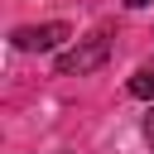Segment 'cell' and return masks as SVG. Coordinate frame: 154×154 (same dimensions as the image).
<instances>
[{
    "label": "cell",
    "mask_w": 154,
    "mask_h": 154,
    "mask_svg": "<svg viewBox=\"0 0 154 154\" xmlns=\"http://www.w3.org/2000/svg\"><path fill=\"white\" fill-rule=\"evenodd\" d=\"M125 5H130V10H144V5H154V0H125Z\"/></svg>",
    "instance_id": "cell-5"
},
{
    "label": "cell",
    "mask_w": 154,
    "mask_h": 154,
    "mask_svg": "<svg viewBox=\"0 0 154 154\" xmlns=\"http://www.w3.org/2000/svg\"><path fill=\"white\" fill-rule=\"evenodd\" d=\"M106 38L96 34V38H87L82 48H67V53H58V72L63 77H82V72H96L101 63H106Z\"/></svg>",
    "instance_id": "cell-1"
},
{
    "label": "cell",
    "mask_w": 154,
    "mask_h": 154,
    "mask_svg": "<svg viewBox=\"0 0 154 154\" xmlns=\"http://www.w3.org/2000/svg\"><path fill=\"white\" fill-rule=\"evenodd\" d=\"M130 96H140V101H154V67H140V72L130 77Z\"/></svg>",
    "instance_id": "cell-3"
},
{
    "label": "cell",
    "mask_w": 154,
    "mask_h": 154,
    "mask_svg": "<svg viewBox=\"0 0 154 154\" xmlns=\"http://www.w3.org/2000/svg\"><path fill=\"white\" fill-rule=\"evenodd\" d=\"M144 135H149V144H154V111H149V120H144Z\"/></svg>",
    "instance_id": "cell-4"
},
{
    "label": "cell",
    "mask_w": 154,
    "mask_h": 154,
    "mask_svg": "<svg viewBox=\"0 0 154 154\" xmlns=\"http://www.w3.org/2000/svg\"><path fill=\"white\" fill-rule=\"evenodd\" d=\"M67 38V24H38V29H14V43L24 53H48Z\"/></svg>",
    "instance_id": "cell-2"
}]
</instances>
